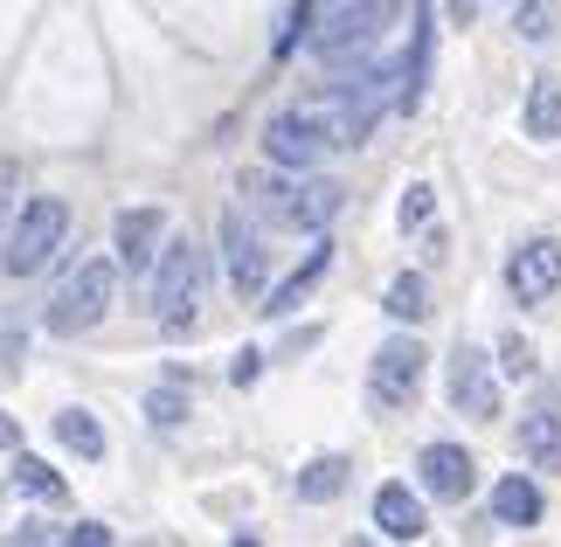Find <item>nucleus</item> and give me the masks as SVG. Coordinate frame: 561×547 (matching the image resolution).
<instances>
[{"instance_id": "nucleus-24", "label": "nucleus", "mask_w": 561, "mask_h": 547, "mask_svg": "<svg viewBox=\"0 0 561 547\" xmlns=\"http://www.w3.org/2000/svg\"><path fill=\"white\" fill-rule=\"evenodd\" d=\"M14 215H21V167H14V160H0V243H8Z\"/></svg>"}, {"instance_id": "nucleus-27", "label": "nucleus", "mask_w": 561, "mask_h": 547, "mask_svg": "<svg viewBox=\"0 0 561 547\" xmlns=\"http://www.w3.org/2000/svg\"><path fill=\"white\" fill-rule=\"evenodd\" d=\"M430 208H437V187L416 181V187L402 194V229H423V223H430Z\"/></svg>"}, {"instance_id": "nucleus-9", "label": "nucleus", "mask_w": 561, "mask_h": 547, "mask_svg": "<svg viewBox=\"0 0 561 547\" xmlns=\"http://www.w3.org/2000/svg\"><path fill=\"white\" fill-rule=\"evenodd\" d=\"M222 257H229V284H236V298H264V271H271V250H264V236H256V223L243 208H229L222 215Z\"/></svg>"}, {"instance_id": "nucleus-2", "label": "nucleus", "mask_w": 561, "mask_h": 547, "mask_svg": "<svg viewBox=\"0 0 561 547\" xmlns=\"http://www.w3.org/2000/svg\"><path fill=\"white\" fill-rule=\"evenodd\" d=\"M62 236H70V208H62L56 194H35V202H21L8 243H0V271H8V277H35V271L62 250Z\"/></svg>"}, {"instance_id": "nucleus-1", "label": "nucleus", "mask_w": 561, "mask_h": 547, "mask_svg": "<svg viewBox=\"0 0 561 547\" xmlns=\"http://www.w3.org/2000/svg\"><path fill=\"white\" fill-rule=\"evenodd\" d=\"M202 292H208V250L194 236H167L153 264V319L167 333H187L194 312H202Z\"/></svg>"}, {"instance_id": "nucleus-10", "label": "nucleus", "mask_w": 561, "mask_h": 547, "mask_svg": "<svg viewBox=\"0 0 561 547\" xmlns=\"http://www.w3.org/2000/svg\"><path fill=\"white\" fill-rule=\"evenodd\" d=\"M416 478H423V492H430V499L458 506V499L471 492V478H479V465H471V451H465V444H423Z\"/></svg>"}, {"instance_id": "nucleus-16", "label": "nucleus", "mask_w": 561, "mask_h": 547, "mask_svg": "<svg viewBox=\"0 0 561 547\" xmlns=\"http://www.w3.org/2000/svg\"><path fill=\"white\" fill-rule=\"evenodd\" d=\"M340 202H347V187H340V181H298V194H291V229H327L333 215H340Z\"/></svg>"}, {"instance_id": "nucleus-26", "label": "nucleus", "mask_w": 561, "mask_h": 547, "mask_svg": "<svg viewBox=\"0 0 561 547\" xmlns=\"http://www.w3.org/2000/svg\"><path fill=\"white\" fill-rule=\"evenodd\" d=\"M500 367H506L513 381H534V346H527L520 333H506V340H500Z\"/></svg>"}, {"instance_id": "nucleus-8", "label": "nucleus", "mask_w": 561, "mask_h": 547, "mask_svg": "<svg viewBox=\"0 0 561 547\" xmlns=\"http://www.w3.org/2000/svg\"><path fill=\"white\" fill-rule=\"evenodd\" d=\"M506 292L520 305H548L561 292V243L554 236H527V243L506 257Z\"/></svg>"}, {"instance_id": "nucleus-23", "label": "nucleus", "mask_w": 561, "mask_h": 547, "mask_svg": "<svg viewBox=\"0 0 561 547\" xmlns=\"http://www.w3.org/2000/svg\"><path fill=\"white\" fill-rule=\"evenodd\" d=\"M146 415H153L160 430H174L181 415H187V396H181V381H167V388H153V396H146Z\"/></svg>"}, {"instance_id": "nucleus-30", "label": "nucleus", "mask_w": 561, "mask_h": 547, "mask_svg": "<svg viewBox=\"0 0 561 547\" xmlns=\"http://www.w3.org/2000/svg\"><path fill=\"white\" fill-rule=\"evenodd\" d=\"M62 540H83V547H104V540H112V527H98V520H77V527H70V534H62Z\"/></svg>"}, {"instance_id": "nucleus-14", "label": "nucleus", "mask_w": 561, "mask_h": 547, "mask_svg": "<svg viewBox=\"0 0 561 547\" xmlns=\"http://www.w3.org/2000/svg\"><path fill=\"white\" fill-rule=\"evenodd\" d=\"M327 271H333V243H319V250H312V257H306V264H298V271H291L285 284H271V298L256 305V312H271V319H285V312H298V298H306L312 284L327 277Z\"/></svg>"}, {"instance_id": "nucleus-17", "label": "nucleus", "mask_w": 561, "mask_h": 547, "mask_svg": "<svg viewBox=\"0 0 561 547\" xmlns=\"http://www.w3.org/2000/svg\"><path fill=\"white\" fill-rule=\"evenodd\" d=\"M347 478H354V465H347V457H312V465L306 471H298V499H306V506H327V499H340V492H347Z\"/></svg>"}, {"instance_id": "nucleus-15", "label": "nucleus", "mask_w": 561, "mask_h": 547, "mask_svg": "<svg viewBox=\"0 0 561 547\" xmlns=\"http://www.w3.org/2000/svg\"><path fill=\"white\" fill-rule=\"evenodd\" d=\"M236 194H243V208L250 215H264V223H277V229H291V181H277V173H243V187H236Z\"/></svg>"}, {"instance_id": "nucleus-25", "label": "nucleus", "mask_w": 561, "mask_h": 547, "mask_svg": "<svg viewBox=\"0 0 561 547\" xmlns=\"http://www.w3.org/2000/svg\"><path fill=\"white\" fill-rule=\"evenodd\" d=\"M306 21H312V0H291V8H285V29H277V42H271V56H291L298 42H306Z\"/></svg>"}, {"instance_id": "nucleus-29", "label": "nucleus", "mask_w": 561, "mask_h": 547, "mask_svg": "<svg viewBox=\"0 0 561 547\" xmlns=\"http://www.w3.org/2000/svg\"><path fill=\"white\" fill-rule=\"evenodd\" d=\"M256 375H264V354H256V346H243V354L229 361V381H236V388H250Z\"/></svg>"}, {"instance_id": "nucleus-31", "label": "nucleus", "mask_w": 561, "mask_h": 547, "mask_svg": "<svg viewBox=\"0 0 561 547\" xmlns=\"http://www.w3.org/2000/svg\"><path fill=\"white\" fill-rule=\"evenodd\" d=\"M0 451H21V423H14L8 409H0Z\"/></svg>"}, {"instance_id": "nucleus-11", "label": "nucleus", "mask_w": 561, "mask_h": 547, "mask_svg": "<svg viewBox=\"0 0 561 547\" xmlns=\"http://www.w3.org/2000/svg\"><path fill=\"white\" fill-rule=\"evenodd\" d=\"M160 243H167V215L160 208H125L118 215V264L133 277H146L160 264Z\"/></svg>"}, {"instance_id": "nucleus-13", "label": "nucleus", "mask_w": 561, "mask_h": 547, "mask_svg": "<svg viewBox=\"0 0 561 547\" xmlns=\"http://www.w3.org/2000/svg\"><path fill=\"white\" fill-rule=\"evenodd\" d=\"M492 527H541V486L527 471H513L492 486Z\"/></svg>"}, {"instance_id": "nucleus-4", "label": "nucleus", "mask_w": 561, "mask_h": 547, "mask_svg": "<svg viewBox=\"0 0 561 547\" xmlns=\"http://www.w3.org/2000/svg\"><path fill=\"white\" fill-rule=\"evenodd\" d=\"M402 14V0H347V8H333L327 14V29H312V49L340 62V56H360V49H375L381 29Z\"/></svg>"}, {"instance_id": "nucleus-5", "label": "nucleus", "mask_w": 561, "mask_h": 547, "mask_svg": "<svg viewBox=\"0 0 561 547\" xmlns=\"http://www.w3.org/2000/svg\"><path fill=\"white\" fill-rule=\"evenodd\" d=\"M423 367H430V354H423L416 340H381L375 346V367H368V402L388 409V415L409 409V402L423 396Z\"/></svg>"}, {"instance_id": "nucleus-19", "label": "nucleus", "mask_w": 561, "mask_h": 547, "mask_svg": "<svg viewBox=\"0 0 561 547\" xmlns=\"http://www.w3.org/2000/svg\"><path fill=\"white\" fill-rule=\"evenodd\" d=\"M520 125H527V139H561V83L554 77H534Z\"/></svg>"}, {"instance_id": "nucleus-6", "label": "nucleus", "mask_w": 561, "mask_h": 547, "mask_svg": "<svg viewBox=\"0 0 561 547\" xmlns=\"http://www.w3.org/2000/svg\"><path fill=\"white\" fill-rule=\"evenodd\" d=\"M327 146H333V118L319 112V104L277 112V118L264 125V152H271V167H312Z\"/></svg>"}, {"instance_id": "nucleus-21", "label": "nucleus", "mask_w": 561, "mask_h": 547, "mask_svg": "<svg viewBox=\"0 0 561 547\" xmlns=\"http://www.w3.org/2000/svg\"><path fill=\"white\" fill-rule=\"evenodd\" d=\"M56 436H62V451H77V457H104V430H98L91 409H62Z\"/></svg>"}, {"instance_id": "nucleus-20", "label": "nucleus", "mask_w": 561, "mask_h": 547, "mask_svg": "<svg viewBox=\"0 0 561 547\" xmlns=\"http://www.w3.org/2000/svg\"><path fill=\"white\" fill-rule=\"evenodd\" d=\"M381 312H388V319H402V326H416V319L430 312V284H423L416 271H402V277L381 292Z\"/></svg>"}, {"instance_id": "nucleus-3", "label": "nucleus", "mask_w": 561, "mask_h": 547, "mask_svg": "<svg viewBox=\"0 0 561 547\" xmlns=\"http://www.w3.org/2000/svg\"><path fill=\"white\" fill-rule=\"evenodd\" d=\"M118 271H125V264H112V257H91V264H77V277L49 298V333H56V340L91 333V326L112 312V298H118Z\"/></svg>"}, {"instance_id": "nucleus-12", "label": "nucleus", "mask_w": 561, "mask_h": 547, "mask_svg": "<svg viewBox=\"0 0 561 547\" xmlns=\"http://www.w3.org/2000/svg\"><path fill=\"white\" fill-rule=\"evenodd\" d=\"M375 527L388 540H423L430 534V513H423V499L409 492V486H381L375 492Z\"/></svg>"}, {"instance_id": "nucleus-32", "label": "nucleus", "mask_w": 561, "mask_h": 547, "mask_svg": "<svg viewBox=\"0 0 561 547\" xmlns=\"http://www.w3.org/2000/svg\"><path fill=\"white\" fill-rule=\"evenodd\" d=\"M471 8H479V0H450V21L465 29V21H471Z\"/></svg>"}, {"instance_id": "nucleus-28", "label": "nucleus", "mask_w": 561, "mask_h": 547, "mask_svg": "<svg viewBox=\"0 0 561 547\" xmlns=\"http://www.w3.org/2000/svg\"><path fill=\"white\" fill-rule=\"evenodd\" d=\"M513 29H520L527 42H541V35H554V8L548 0H520V21H513Z\"/></svg>"}, {"instance_id": "nucleus-22", "label": "nucleus", "mask_w": 561, "mask_h": 547, "mask_svg": "<svg viewBox=\"0 0 561 547\" xmlns=\"http://www.w3.org/2000/svg\"><path fill=\"white\" fill-rule=\"evenodd\" d=\"M14 486L28 492V499H49V506H56V499H62V478H56L49 465H42V457H28V451L14 457Z\"/></svg>"}, {"instance_id": "nucleus-7", "label": "nucleus", "mask_w": 561, "mask_h": 547, "mask_svg": "<svg viewBox=\"0 0 561 547\" xmlns=\"http://www.w3.org/2000/svg\"><path fill=\"white\" fill-rule=\"evenodd\" d=\"M444 388H450V409L471 415V423H492V415L506 409V388L492 375V354H479V346H458V354H450Z\"/></svg>"}, {"instance_id": "nucleus-18", "label": "nucleus", "mask_w": 561, "mask_h": 547, "mask_svg": "<svg viewBox=\"0 0 561 547\" xmlns=\"http://www.w3.org/2000/svg\"><path fill=\"white\" fill-rule=\"evenodd\" d=\"M520 451L534 457V465H548V471L561 465V409L541 402V409L527 415V423H520Z\"/></svg>"}]
</instances>
